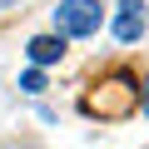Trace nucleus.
<instances>
[{
	"label": "nucleus",
	"instance_id": "nucleus-1",
	"mask_svg": "<svg viewBox=\"0 0 149 149\" xmlns=\"http://www.w3.org/2000/svg\"><path fill=\"white\" fill-rule=\"evenodd\" d=\"M80 109L85 114H100V119H129L139 109V80L124 74V70H114V74H104V80L80 100Z\"/></svg>",
	"mask_w": 149,
	"mask_h": 149
},
{
	"label": "nucleus",
	"instance_id": "nucleus-2",
	"mask_svg": "<svg viewBox=\"0 0 149 149\" xmlns=\"http://www.w3.org/2000/svg\"><path fill=\"white\" fill-rule=\"evenodd\" d=\"M104 10H100V0H60L55 5V35L65 40H90L100 30Z\"/></svg>",
	"mask_w": 149,
	"mask_h": 149
},
{
	"label": "nucleus",
	"instance_id": "nucleus-3",
	"mask_svg": "<svg viewBox=\"0 0 149 149\" xmlns=\"http://www.w3.org/2000/svg\"><path fill=\"white\" fill-rule=\"evenodd\" d=\"M144 30H149V5L144 0H119V10H114V40L134 45Z\"/></svg>",
	"mask_w": 149,
	"mask_h": 149
},
{
	"label": "nucleus",
	"instance_id": "nucleus-4",
	"mask_svg": "<svg viewBox=\"0 0 149 149\" xmlns=\"http://www.w3.org/2000/svg\"><path fill=\"white\" fill-rule=\"evenodd\" d=\"M25 55H30V65H35V70H45V65L65 60V35H35V40L25 45Z\"/></svg>",
	"mask_w": 149,
	"mask_h": 149
},
{
	"label": "nucleus",
	"instance_id": "nucleus-5",
	"mask_svg": "<svg viewBox=\"0 0 149 149\" xmlns=\"http://www.w3.org/2000/svg\"><path fill=\"white\" fill-rule=\"evenodd\" d=\"M20 90H25V95H40V90H45V70H35V65H30V70L20 74Z\"/></svg>",
	"mask_w": 149,
	"mask_h": 149
},
{
	"label": "nucleus",
	"instance_id": "nucleus-6",
	"mask_svg": "<svg viewBox=\"0 0 149 149\" xmlns=\"http://www.w3.org/2000/svg\"><path fill=\"white\" fill-rule=\"evenodd\" d=\"M139 104H144V114H149V80L139 85Z\"/></svg>",
	"mask_w": 149,
	"mask_h": 149
},
{
	"label": "nucleus",
	"instance_id": "nucleus-7",
	"mask_svg": "<svg viewBox=\"0 0 149 149\" xmlns=\"http://www.w3.org/2000/svg\"><path fill=\"white\" fill-rule=\"evenodd\" d=\"M5 5H15V0H0V10H5Z\"/></svg>",
	"mask_w": 149,
	"mask_h": 149
}]
</instances>
